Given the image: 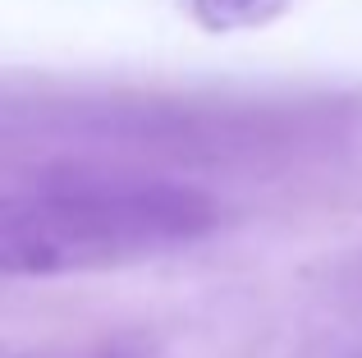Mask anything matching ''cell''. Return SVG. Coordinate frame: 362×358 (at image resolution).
Masks as SVG:
<instances>
[{
    "label": "cell",
    "instance_id": "cell-1",
    "mask_svg": "<svg viewBox=\"0 0 362 358\" xmlns=\"http://www.w3.org/2000/svg\"><path fill=\"white\" fill-rule=\"evenodd\" d=\"M221 225L211 193L175 179L74 175L0 193V280L124 267Z\"/></svg>",
    "mask_w": 362,
    "mask_h": 358
},
{
    "label": "cell",
    "instance_id": "cell-2",
    "mask_svg": "<svg viewBox=\"0 0 362 358\" xmlns=\"http://www.w3.org/2000/svg\"><path fill=\"white\" fill-rule=\"evenodd\" d=\"M289 0H193V18L211 33H239V28H262L280 18Z\"/></svg>",
    "mask_w": 362,
    "mask_h": 358
},
{
    "label": "cell",
    "instance_id": "cell-3",
    "mask_svg": "<svg viewBox=\"0 0 362 358\" xmlns=\"http://www.w3.org/2000/svg\"><path fill=\"white\" fill-rule=\"evenodd\" d=\"M0 358H160L142 335H101L83 345H33V350H0Z\"/></svg>",
    "mask_w": 362,
    "mask_h": 358
}]
</instances>
